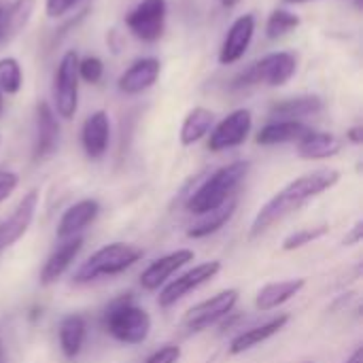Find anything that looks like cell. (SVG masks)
I'll return each instance as SVG.
<instances>
[{"instance_id":"cell-1","label":"cell","mask_w":363,"mask_h":363,"mask_svg":"<svg viewBox=\"0 0 363 363\" xmlns=\"http://www.w3.org/2000/svg\"><path fill=\"white\" fill-rule=\"evenodd\" d=\"M340 181V172L334 168H321L315 172H308L289 185H285L277 196H272L255 215L251 225V236H259L266 230H270L274 223L283 221L287 215L302 208L308 200L321 196L323 191L332 189Z\"/></svg>"},{"instance_id":"cell-2","label":"cell","mask_w":363,"mask_h":363,"mask_svg":"<svg viewBox=\"0 0 363 363\" xmlns=\"http://www.w3.org/2000/svg\"><path fill=\"white\" fill-rule=\"evenodd\" d=\"M249 168H251L249 162H234V164H228V166H221L219 170H215L187 198V204H185L187 211L194 215H206V213L223 206L225 202H230L234 191L238 189V185L245 181Z\"/></svg>"},{"instance_id":"cell-3","label":"cell","mask_w":363,"mask_h":363,"mask_svg":"<svg viewBox=\"0 0 363 363\" xmlns=\"http://www.w3.org/2000/svg\"><path fill=\"white\" fill-rule=\"evenodd\" d=\"M104 330L123 345H143L151 334V317L130 296L113 302L104 315Z\"/></svg>"},{"instance_id":"cell-4","label":"cell","mask_w":363,"mask_h":363,"mask_svg":"<svg viewBox=\"0 0 363 363\" xmlns=\"http://www.w3.org/2000/svg\"><path fill=\"white\" fill-rule=\"evenodd\" d=\"M140 257H143V251L138 247H134V245H125V242L106 245V247L98 249L87 262H83L79 266L72 281L83 285V283H91V281H96L100 277L121 274L128 268H132Z\"/></svg>"},{"instance_id":"cell-5","label":"cell","mask_w":363,"mask_h":363,"mask_svg":"<svg viewBox=\"0 0 363 363\" xmlns=\"http://www.w3.org/2000/svg\"><path fill=\"white\" fill-rule=\"evenodd\" d=\"M298 70V57L289 51H274L264 55L262 60L249 64L245 70H240L232 87L245 89L253 85H268V87H281L285 85Z\"/></svg>"},{"instance_id":"cell-6","label":"cell","mask_w":363,"mask_h":363,"mask_svg":"<svg viewBox=\"0 0 363 363\" xmlns=\"http://www.w3.org/2000/svg\"><path fill=\"white\" fill-rule=\"evenodd\" d=\"M79 55L66 51L53 72V111L62 119H72L79 106Z\"/></svg>"},{"instance_id":"cell-7","label":"cell","mask_w":363,"mask_h":363,"mask_svg":"<svg viewBox=\"0 0 363 363\" xmlns=\"http://www.w3.org/2000/svg\"><path fill=\"white\" fill-rule=\"evenodd\" d=\"M166 0H140L128 15V30L143 43H155L162 38L166 28Z\"/></svg>"},{"instance_id":"cell-8","label":"cell","mask_w":363,"mask_h":363,"mask_svg":"<svg viewBox=\"0 0 363 363\" xmlns=\"http://www.w3.org/2000/svg\"><path fill=\"white\" fill-rule=\"evenodd\" d=\"M253 128V115L247 108H236L234 113H230L225 119H221L213 130H211V138H208V149L219 153V151H228L234 147H240L247 136L251 134Z\"/></svg>"},{"instance_id":"cell-9","label":"cell","mask_w":363,"mask_h":363,"mask_svg":"<svg viewBox=\"0 0 363 363\" xmlns=\"http://www.w3.org/2000/svg\"><path fill=\"white\" fill-rule=\"evenodd\" d=\"M236 302H238V289H225V291L217 294L215 298L194 306L185 315L183 325L189 332H202V330L215 325L217 321H221L223 317H228L234 311Z\"/></svg>"},{"instance_id":"cell-10","label":"cell","mask_w":363,"mask_h":363,"mask_svg":"<svg viewBox=\"0 0 363 363\" xmlns=\"http://www.w3.org/2000/svg\"><path fill=\"white\" fill-rule=\"evenodd\" d=\"M219 270H221V264H219V262H206V264H200V266H196V268L183 272L181 277H177L174 281H170V283L162 289V294H160V298H157L160 306H162V308H168V306L177 304L181 298H185L187 294L196 291L198 287H202V285H206L211 279H215V277L219 274Z\"/></svg>"},{"instance_id":"cell-11","label":"cell","mask_w":363,"mask_h":363,"mask_svg":"<svg viewBox=\"0 0 363 363\" xmlns=\"http://www.w3.org/2000/svg\"><path fill=\"white\" fill-rule=\"evenodd\" d=\"M253 34H255V15L247 13V15H240L238 19H234L232 26L228 28L223 43H221L219 62L223 66L236 64L247 53V49L253 40Z\"/></svg>"},{"instance_id":"cell-12","label":"cell","mask_w":363,"mask_h":363,"mask_svg":"<svg viewBox=\"0 0 363 363\" xmlns=\"http://www.w3.org/2000/svg\"><path fill=\"white\" fill-rule=\"evenodd\" d=\"M36 204H38V191L32 189L19 200L13 215L0 223V251L15 245L28 232V228L34 219V213H36Z\"/></svg>"},{"instance_id":"cell-13","label":"cell","mask_w":363,"mask_h":363,"mask_svg":"<svg viewBox=\"0 0 363 363\" xmlns=\"http://www.w3.org/2000/svg\"><path fill=\"white\" fill-rule=\"evenodd\" d=\"M162 72V64L157 57H143V60H136L117 81L119 85V91L121 94H128V96H136V94H143L147 91L149 87L155 85L157 77Z\"/></svg>"},{"instance_id":"cell-14","label":"cell","mask_w":363,"mask_h":363,"mask_svg":"<svg viewBox=\"0 0 363 363\" xmlns=\"http://www.w3.org/2000/svg\"><path fill=\"white\" fill-rule=\"evenodd\" d=\"M194 251H189V249H179V251H174V253H168V255H164V257H160L157 262H153L143 274H140V285H143V289H147V291H155V289H160L177 270H181L185 264H189V262H194Z\"/></svg>"},{"instance_id":"cell-15","label":"cell","mask_w":363,"mask_h":363,"mask_svg":"<svg viewBox=\"0 0 363 363\" xmlns=\"http://www.w3.org/2000/svg\"><path fill=\"white\" fill-rule=\"evenodd\" d=\"M60 140V123L55 111L43 100L36 104V143H34V160L49 157Z\"/></svg>"},{"instance_id":"cell-16","label":"cell","mask_w":363,"mask_h":363,"mask_svg":"<svg viewBox=\"0 0 363 363\" xmlns=\"http://www.w3.org/2000/svg\"><path fill=\"white\" fill-rule=\"evenodd\" d=\"M108 140H111V121L108 115L104 111H96L91 113L81 130V143H83V151L89 160H100L106 149H108Z\"/></svg>"},{"instance_id":"cell-17","label":"cell","mask_w":363,"mask_h":363,"mask_svg":"<svg viewBox=\"0 0 363 363\" xmlns=\"http://www.w3.org/2000/svg\"><path fill=\"white\" fill-rule=\"evenodd\" d=\"M83 249V238L81 236H72V238H66L51 255L49 259L45 262L43 270H40V285H51L55 283L68 268L70 264L77 259V255L81 253Z\"/></svg>"},{"instance_id":"cell-18","label":"cell","mask_w":363,"mask_h":363,"mask_svg":"<svg viewBox=\"0 0 363 363\" xmlns=\"http://www.w3.org/2000/svg\"><path fill=\"white\" fill-rule=\"evenodd\" d=\"M98 215H100V204L96 200H81L72 204L57 223V238L66 240L79 236V232H83L89 223H94Z\"/></svg>"},{"instance_id":"cell-19","label":"cell","mask_w":363,"mask_h":363,"mask_svg":"<svg viewBox=\"0 0 363 363\" xmlns=\"http://www.w3.org/2000/svg\"><path fill=\"white\" fill-rule=\"evenodd\" d=\"M308 132H311V128L302 121L274 119L257 132L255 140H257V145H264V147L283 145V143H300Z\"/></svg>"},{"instance_id":"cell-20","label":"cell","mask_w":363,"mask_h":363,"mask_svg":"<svg viewBox=\"0 0 363 363\" xmlns=\"http://www.w3.org/2000/svg\"><path fill=\"white\" fill-rule=\"evenodd\" d=\"M289 317L287 315H279L270 321H266L264 325H257V328H251V330H245L240 332L232 342H230V355H242L251 349H255L257 345L266 342L268 338H272L274 334H279L285 325H287Z\"/></svg>"},{"instance_id":"cell-21","label":"cell","mask_w":363,"mask_h":363,"mask_svg":"<svg viewBox=\"0 0 363 363\" xmlns=\"http://www.w3.org/2000/svg\"><path fill=\"white\" fill-rule=\"evenodd\" d=\"M306 281L304 279H291V281H281V283H270L266 287L259 289L257 298H255V308L262 313L274 311L279 306H283L285 302H289L291 298H296L302 289H304Z\"/></svg>"},{"instance_id":"cell-22","label":"cell","mask_w":363,"mask_h":363,"mask_svg":"<svg viewBox=\"0 0 363 363\" xmlns=\"http://www.w3.org/2000/svg\"><path fill=\"white\" fill-rule=\"evenodd\" d=\"M342 149V143L336 134L330 132H315L311 130L300 143H298V155L302 160H328L338 155Z\"/></svg>"},{"instance_id":"cell-23","label":"cell","mask_w":363,"mask_h":363,"mask_svg":"<svg viewBox=\"0 0 363 363\" xmlns=\"http://www.w3.org/2000/svg\"><path fill=\"white\" fill-rule=\"evenodd\" d=\"M321 111H323V100L319 96H298V98H285V100L272 104L270 115L277 119L300 121V119L313 117Z\"/></svg>"},{"instance_id":"cell-24","label":"cell","mask_w":363,"mask_h":363,"mask_svg":"<svg viewBox=\"0 0 363 363\" xmlns=\"http://www.w3.org/2000/svg\"><path fill=\"white\" fill-rule=\"evenodd\" d=\"M60 349L68 359H74L85 345L87 336V321L83 315H68L60 323Z\"/></svg>"},{"instance_id":"cell-25","label":"cell","mask_w":363,"mask_h":363,"mask_svg":"<svg viewBox=\"0 0 363 363\" xmlns=\"http://www.w3.org/2000/svg\"><path fill=\"white\" fill-rule=\"evenodd\" d=\"M213 123H215V113H213V111H208V108H204V106L191 108V111L187 113L183 125H181V134H179L181 145H183V147L196 145L198 140H202V138L211 132Z\"/></svg>"},{"instance_id":"cell-26","label":"cell","mask_w":363,"mask_h":363,"mask_svg":"<svg viewBox=\"0 0 363 363\" xmlns=\"http://www.w3.org/2000/svg\"><path fill=\"white\" fill-rule=\"evenodd\" d=\"M234 213H236V200H230L223 206H219V208H215V211H211L206 215H200L202 219L196 225L189 228L187 236L189 238H206V236L219 232L234 217Z\"/></svg>"},{"instance_id":"cell-27","label":"cell","mask_w":363,"mask_h":363,"mask_svg":"<svg viewBox=\"0 0 363 363\" xmlns=\"http://www.w3.org/2000/svg\"><path fill=\"white\" fill-rule=\"evenodd\" d=\"M298 26H300V17L296 13L285 11V9H277V11H272V15L266 21V36L270 40H277V38L294 32Z\"/></svg>"},{"instance_id":"cell-28","label":"cell","mask_w":363,"mask_h":363,"mask_svg":"<svg viewBox=\"0 0 363 363\" xmlns=\"http://www.w3.org/2000/svg\"><path fill=\"white\" fill-rule=\"evenodd\" d=\"M23 74L21 66L15 57H2L0 60V91L6 96H13L21 89Z\"/></svg>"},{"instance_id":"cell-29","label":"cell","mask_w":363,"mask_h":363,"mask_svg":"<svg viewBox=\"0 0 363 363\" xmlns=\"http://www.w3.org/2000/svg\"><path fill=\"white\" fill-rule=\"evenodd\" d=\"M330 232L328 225H317V228H306V230H298L294 232L291 236H287L283 240V251H296V249H302L319 238H323L325 234Z\"/></svg>"},{"instance_id":"cell-30","label":"cell","mask_w":363,"mask_h":363,"mask_svg":"<svg viewBox=\"0 0 363 363\" xmlns=\"http://www.w3.org/2000/svg\"><path fill=\"white\" fill-rule=\"evenodd\" d=\"M77 72H79V77H81L85 83L96 85V83H100V81H102L104 64H102V60H100V57H96V55H87V57L79 60V64H77Z\"/></svg>"},{"instance_id":"cell-31","label":"cell","mask_w":363,"mask_h":363,"mask_svg":"<svg viewBox=\"0 0 363 363\" xmlns=\"http://www.w3.org/2000/svg\"><path fill=\"white\" fill-rule=\"evenodd\" d=\"M81 0H45V13L51 19H60L64 17L70 9H74Z\"/></svg>"},{"instance_id":"cell-32","label":"cell","mask_w":363,"mask_h":363,"mask_svg":"<svg viewBox=\"0 0 363 363\" xmlns=\"http://www.w3.org/2000/svg\"><path fill=\"white\" fill-rule=\"evenodd\" d=\"M179 359H181V349L174 345H168L155 351L145 363H179Z\"/></svg>"},{"instance_id":"cell-33","label":"cell","mask_w":363,"mask_h":363,"mask_svg":"<svg viewBox=\"0 0 363 363\" xmlns=\"http://www.w3.org/2000/svg\"><path fill=\"white\" fill-rule=\"evenodd\" d=\"M19 185V179L15 172H9V170H0V202H4Z\"/></svg>"},{"instance_id":"cell-34","label":"cell","mask_w":363,"mask_h":363,"mask_svg":"<svg viewBox=\"0 0 363 363\" xmlns=\"http://www.w3.org/2000/svg\"><path fill=\"white\" fill-rule=\"evenodd\" d=\"M15 36L13 28H11V19H9V6L0 4V43H6Z\"/></svg>"},{"instance_id":"cell-35","label":"cell","mask_w":363,"mask_h":363,"mask_svg":"<svg viewBox=\"0 0 363 363\" xmlns=\"http://www.w3.org/2000/svg\"><path fill=\"white\" fill-rule=\"evenodd\" d=\"M362 238H363V223L359 221V223H357V225L353 228V232H351V234H349V236L345 238V242H342V245L351 247V245H357V242H359Z\"/></svg>"},{"instance_id":"cell-36","label":"cell","mask_w":363,"mask_h":363,"mask_svg":"<svg viewBox=\"0 0 363 363\" xmlns=\"http://www.w3.org/2000/svg\"><path fill=\"white\" fill-rule=\"evenodd\" d=\"M347 138L353 143V145H362L363 140V128L362 125H355V128H351L349 132H347Z\"/></svg>"},{"instance_id":"cell-37","label":"cell","mask_w":363,"mask_h":363,"mask_svg":"<svg viewBox=\"0 0 363 363\" xmlns=\"http://www.w3.org/2000/svg\"><path fill=\"white\" fill-rule=\"evenodd\" d=\"M347 363H363V349H357Z\"/></svg>"},{"instance_id":"cell-38","label":"cell","mask_w":363,"mask_h":363,"mask_svg":"<svg viewBox=\"0 0 363 363\" xmlns=\"http://www.w3.org/2000/svg\"><path fill=\"white\" fill-rule=\"evenodd\" d=\"M240 0H221V4L225 6V9H232V6H236Z\"/></svg>"},{"instance_id":"cell-39","label":"cell","mask_w":363,"mask_h":363,"mask_svg":"<svg viewBox=\"0 0 363 363\" xmlns=\"http://www.w3.org/2000/svg\"><path fill=\"white\" fill-rule=\"evenodd\" d=\"M4 347H2V338H0V363H4Z\"/></svg>"},{"instance_id":"cell-40","label":"cell","mask_w":363,"mask_h":363,"mask_svg":"<svg viewBox=\"0 0 363 363\" xmlns=\"http://www.w3.org/2000/svg\"><path fill=\"white\" fill-rule=\"evenodd\" d=\"M2 96H4V94L0 91V115H2V108H4V100H2Z\"/></svg>"},{"instance_id":"cell-41","label":"cell","mask_w":363,"mask_h":363,"mask_svg":"<svg viewBox=\"0 0 363 363\" xmlns=\"http://www.w3.org/2000/svg\"><path fill=\"white\" fill-rule=\"evenodd\" d=\"M285 2H291L294 4V2H306V0H285Z\"/></svg>"}]
</instances>
